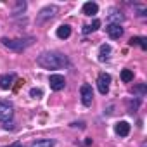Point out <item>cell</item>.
Returning <instances> with one entry per match:
<instances>
[{
    "label": "cell",
    "instance_id": "obj_1",
    "mask_svg": "<svg viewBox=\"0 0 147 147\" xmlns=\"http://www.w3.org/2000/svg\"><path fill=\"white\" fill-rule=\"evenodd\" d=\"M36 64L43 69H61L69 64V59L61 52H43L36 57Z\"/></svg>",
    "mask_w": 147,
    "mask_h": 147
},
{
    "label": "cell",
    "instance_id": "obj_2",
    "mask_svg": "<svg viewBox=\"0 0 147 147\" xmlns=\"http://www.w3.org/2000/svg\"><path fill=\"white\" fill-rule=\"evenodd\" d=\"M0 42H2V45H4V47L11 49V50H14V52H23V50H26L30 45H33L35 38H33V36H28V38H16V40H9V38H5V36H4Z\"/></svg>",
    "mask_w": 147,
    "mask_h": 147
},
{
    "label": "cell",
    "instance_id": "obj_3",
    "mask_svg": "<svg viewBox=\"0 0 147 147\" xmlns=\"http://www.w3.org/2000/svg\"><path fill=\"white\" fill-rule=\"evenodd\" d=\"M59 12V7L57 5H47V7H43L40 12H38V16H36V23L38 24H43L45 21H50V19H54V16Z\"/></svg>",
    "mask_w": 147,
    "mask_h": 147
},
{
    "label": "cell",
    "instance_id": "obj_4",
    "mask_svg": "<svg viewBox=\"0 0 147 147\" xmlns=\"http://www.w3.org/2000/svg\"><path fill=\"white\" fill-rule=\"evenodd\" d=\"M80 95H82V104L83 106H92V102H94V90H92V85H88V83H83L82 87H80Z\"/></svg>",
    "mask_w": 147,
    "mask_h": 147
},
{
    "label": "cell",
    "instance_id": "obj_5",
    "mask_svg": "<svg viewBox=\"0 0 147 147\" xmlns=\"http://www.w3.org/2000/svg\"><path fill=\"white\" fill-rule=\"evenodd\" d=\"M12 116H14V106L11 102L2 100V102H0V121H4V123L11 121Z\"/></svg>",
    "mask_w": 147,
    "mask_h": 147
},
{
    "label": "cell",
    "instance_id": "obj_6",
    "mask_svg": "<svg viewBox=\"0 0 147 147\" xmlns=\"http://www.w3.org/2000/svg\"><path fill=\"white\" fill-rule=\"evenodd\" d=\"M109 85H111V75L109 73H100L97 78V88L102 95H106L109 92Z\"/></svg>",
    "mask_w": 147,
    "mask_h": 147
},
{
    "label": "cell",
    "instance_id": "obj_7",
    "mask_svg": "<svg viewBox=\"0 0 147 147\" xmlns=\"http://www.w3.org/2000/svg\"><path fill=\"white\" fill-rule=\"evenodd\" d=\"M49 83H50V88H52L54 92H61V90H64V87H66V78H64L62 75H50Z\"/></svg>",
    "mask_w": 147,
    "mask_h": 147
},
{
    "label": "cell",
    "instance_id": "obj_8",
    "mask_svg": "<svg viewBox=\"0 0 147 147\" xmlns=\"http://www.w3.org/2000/svg\"><path fill=\"white\" fill-rule=\"evenodd\" d=\"M14 82H16V73L2 75V76H0V88H2V90H9V88L14 87Z\"/></svg>",
    "mask_w": 147,
    "mask_h": 147
},
{
    "label": "cell",
    "instance_id": "obj_9",
    "mask_svg": "<svg viewBox=\"0 0 147 147\" xmlns=\"http://www.w3.org/2000/svg\"><path fill=\"white\" fill-rule=\"evenodd\" d=\"M106 31H107L109 38H113V40H118V38L123 36V28L119 24H107L106 26Z\"/></svg>",
    "mask_w": 147,
    "mask_h": 147
},
{
    "label": "cell",
    "instance_id": "obj_10",
    "mask_svg": "<svg viewBox=\"0 0 147 147\" xmlns=\"http://www.w3.org/2000/svg\"><path fill=\"white\" fill-rule=\"evenodd\" d=\"M114 131H116L119 137H126V135L130 133V125H128L126 121H118V123L114 125Z\"/></svg>",
    "mask_w": 147,
    "mask_h": 147
},
{
    "label": "cell",
    "instance_id": "obj_11",
    "mask_svg": "<svg viewBox=\"0 0 147 147\" xmlns=\"http://www.w3.org/2000/svg\"><path fill=\"white\" fill-rule=\"evenodd\" d=\"M82 11H83L85 16H95V14L99 12V5H97L95 2H85Z\"/></svg>",
    "mask_w": 147,
    "mask_h": 147
},
{
    "label": "cell",
    "instance_id": "obj_12",
    "mask_svg": "<svg viewBox=\"0 0 147 147\" xmlns=\"http://www.w3.org/2000/svg\"><path fill=\"white\" fill-rule=\"evenodd\" d=\"M107 21H109V24H119V23H123V21H125V16H123L119 11L113 9V11H111V14H109V18H107Z\"/></svg>",
    "mask_w": 147,
    "mask_h": 147
},
{
    "label": "cell",
    "instance_id": "obj_13",
    "mask_svg": "<svg viewBox=\"0 0 147 147\" xmlns=\"http://www.w3.org/2000/svg\"><path fill=\"white\" fill-rule=\"evenodd\" d=\"M55 35H57V38H61V40L69 38V36H71V26H69V24H61V26L57 28Z\"/></svg>",
    "mask_w": 147,
    "mask_h": 147
},
{
    "label": "cell",
    "instance_id": "obj_14",
    "mask_svg": "<svg viewBox=\"0 0 147 147\" xmlns=\"http://www.w3.org/2000/svg\"><path fill=\"white\" fill-rule=\"evenodd\" d=\"M109 54H111V45L102 43V45H100V49H99V61H100V62L107 61V59H109Z\"/></svg>",
    "mask_w": 147,
    "mask_h": 147
},
{
    "label": "cell",
    "instance_id": "obj_15",
    "mask_svg": "<svg viewBox=\"0 0 147 147\" xmlns=\"http://www.w3.org/2000/svg\"><path fill=\"white\" fill-rule=\"evenodd\" d=\"M128 43L130 45H138L142 50H147V38L145 36H133V38H130Z\"/></svg>",
    "mask_w": 147,
    "mask_h": 147
},
{
    "label": "cell",
    "instance_id": "obj_16",
    "mask_svg": "<svg viewBox=\"0 0 147 147\" xmlns=\"http://www.w3.org/2000/svg\"><path fill=\"white\" fill-rule=\"evenodd\" d=\"M55 145V140L52 138H40V140H35L30 147H54Z\"/></svg>",
    "mask_w": 147,
    "mask_h": 147
},
{
    "label": "cell",
    "instance_id": "obj_17",
    "mask_svg": "<svg viewBox=\"0 0 147 147\" xmlns=\"http://www.w3.org/2000/svg\"><path fill=\"white\" fill-rule=\"evenodd\" d=\"M99 26H100V19H94L92 21V24H85L83 26V30H82V33L83 35H88V33H92V31H95V30H99Z\"/></svg>",
    "mask_w": 147,
    "mask_h": 147
},
{
    "label": "cell",
    "instance_id": "obj_18",
    "mask_svg": "<svg viewBox=\"0 0 147 147\" xmlns=\"http://www.w3.org/2000/svg\"><path fill=\"white\" fill-rule=\"evenodd\" d=\"M121 80H123L125 83H130V82L133 80V71H131V69H123V71H121Z\"/></svg>",
    "mask_w": 147,
    "mask_h": 147
},
{
    "label": "cell",
    "instance_id": "obj_19",
    "mask_svg": "<svg viewBox=\"0 0 147 147\" xmlns=\"http://www.w3.org/2000/svg\"><path fill=\"white\" fill-rule=\"evenodd\" d=\"M133 94H137L138 97H144V95L147 94V85H145V83H140V85L133 87Z\"/></svg>",
    "mask_w": 147,
    "mask_h": 147
},
{
    "label": "cell",
    "instance_id": "obj_20",
    "mask_svg": "<svg viewBox=\"0 0 147 147\" xmlns=\"http://www.w3.org/2000/svg\"><path fill=\"white\" fill-rule=\"evenodd\" d=\"M30 95H31L33 99H40V97L43 95V90H42V88H31V90H30Z\"/></svg>",
    "mask_w": 147,
    "mask_h": 147
},
{
    "label": "cell",
    "instance_id": "obj_21",
    "mask_svg": "<svg viewBox=\"0 0 147 147\" xmlns=\"http://www.w3.org/2000/svg\"><path fill=\"white\" fill-rule=\"evenodd\" d=\"M24 9H26V2H18V5H16V11H14V14L24 12Z\"/></svg>",
    "mask_w": 147,
    "mask_h": 147
},
{
    "label": "cell",
    "instance_id": "obj_22",
    "mask_svg": "<svg viewBox=\"0 0 147 147\" xmlns=\"http://www.w3.org/2000/svg\"><path fill=\"white\" fill-rule=\"evenodd\" d=\"M4 128H5V130H14V123H12V121H5V123H4Z\"/></svg>",
    "mask_w": 147,
    "mask_h": 147
},
{
    "label": "cell",
    "instance_id": "obj_23",
    "mask_svg": "<svg viewBox=\"0 0 147 147\" xmlns=\"http://www.w3.org/2000/svg\"><path fill=\"white\" fill-rule=\"evenodd\" d=\"M71 126H75V128H76V126H80V128H85V123H83V121H80V123H78V121H75V123H71Z\"/></svg>",
    "mask_w": 147,
    "mask_h": 147
},
{
    "label": "cell",
    "instance_id": "obj_24",
    "mask_svg": "<svg viewBox=\"0 0 147 147\" xmlns=\"http://www.w3.org/2000/svg\"><path fill=\"white\" fill-rule=\"evenodd\" d=\"M5 147H24L21 142H14V144H11V145H5Z\"/></svg>",
    "mask_w": 147,
    "mask_h": 147
}]
</instances>
